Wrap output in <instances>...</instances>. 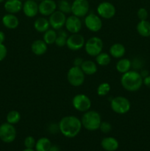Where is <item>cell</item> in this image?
Masks as SVG:
<instances>
[{
  "label": "cell",
  "mask_w": 150,
  "mask_h": 151,
  "mask_svg": "<svg viewBox=\"0 0 150 151\" xmlns=\"http://www.w3.org/2000/svg\"><path fill=\"white\" fill-rule=\"evenodd\" d=\"M59 131L67 138H74L80 133L82 128L81 119L73 115L63 116L58 123Z\"/></svg>",
  "instance_id": "cell-1"
},
{
  "label": "cell",
  "mask_w": 150,
  "mask_h": 151,
  "mask_svg": "<svg viewBox=\"0 0 150 151\" xmlns=\"http://www.w3.org/2000/svg\"><path fill=\"white\" fill-rule=\"evenodd\" d=\"M121 84L125 90L133 92L141 88L143 85V78L140 72L136 70H129L122 75Z\"/></svg>",
  "instance_id": "cell-2"
},
{
  "label": "cell",
  "mask_w": 150,
  "mask_h": 151,
  "mask_svg": "<svg viewBox=\"0 0 150 151\" xmlns=\"http://www.w3.org/2000/svg\"><path fill=\"white\" fill-rule=\"evenodd\" d=\"M82 127L90 131H95L99 129L101 122V115L96 111L91 110L83 114L81 119Z\"/></svg>",
  "instance_id": "cell-3"
},
{
  "label": "cell",
  "mask_w": 150,
  "mask_h": 151,
  "mask_svg": "<svg viewBox=\"0 0 150 151\" xmlns=\"http://www.w3.org/2000/svg\"><path fill=\"white\" fill-rule=\"evenodd\" d=\"M110 108L113 112L118 114H125L130 110L131 103L126 97L118 96L111 100Z\"/></svg>",
  "instance_id": "cell-4"
},
{
  "label": "cell",
  "mask_w": 150,
  "mask_h": 151,
  "mask_svg": "<svg viewBox=\"0 0 150 151\" xmlns=\"http://www.w3.org/2000/svg\"><path fill=\"white\" fill-rule=\"evenodd\" d=\"M103 41L97 36H93L87 40L84 46L86 53L91 57H96L101 53L103 50Z\"/></svg>",
  "instance_id": "cell-5"
},
{
  "label": "cell",
  "mask_w": 150,
  "mask_h": 151,
  "mask_svg": "<svg viewBox=\"0 0 150 151\" xmlns=\"http://www.w3.org/2000/svg\"><path fill=\"white\" fill-rule=\"evenodd\" d=\"M85 75L80 67L73 66L69 69L67 73V81L71 86L79 87L85 82Z\"/></svg>",
  "instance_id": "cell-6"
},
{
  "label": "cell",
  "mask_w": 150,
  "mask_h": 151,
  "mask_svg": "<svg viewBox=\"0 0 150 151\" xmlns=\"http://www.w3.org/2000/svg\"><path fill=\"white\" fill-rule=\"evenodd\" d=\"M72 106L77 111L85 113L91 109V100L85 94H78L72 99Z\"/></svg>",
  "instance_id": "cell-7"
},
{
  "label": "cell",
  "mask_w": 150,
  "mask_h": 151,
  "mask_svg": "<svg viewBox=\"0 0 150 151\" xmlns=\"http://www.w3.org/2000/svg\"><path fill=\"white\" fill-rule=\"evenodd\" d=\"M16 129L14 125L4 122L0 125V139L4 143H11L16 139Z\"/></svg>",
  "instance_id": "cell-8"
},
{
  "label": "cell",
  "mask_w": 150,
  "mask_h": 151,
  "mask_svg": "<svg viewBox=\"0 0 150 151\" xmlns=\"http://www.w3.org/2000/svg\"><path fill=\"white\" fill-rule=\"evenodd\" d=\"M84 24L88 30L93 32H97L102 28V21L99 15L89 13L85 16Z\"/></svg>",
  "instance_id": "cell-9"
},
{
  "label": "cell",
  "mask_w": 150,
  "mask_h": 151,
  "mask_svg": "<svg viewBox=\"0 0 150 151\" xmlns=\"http://www.w3.org/2000/svg\"><path fill=\"white\" fill-rule=\"evenodd\" d=\"M89 8L88 0H74L71 4V13L79 18H83L88 15Z\"/></svg>",
  "instance_id": "cell-10"
},
{
  "label": "cell",
  "mask_w": 150,
  "mask_h": 151,
  "mask_svg": "<svg viewBox=\"0 0 150 151\" xmlns=\"http://www.w3.org/2000/svg\"><path fill=\"white\" fill-rule=\"evenodd\" d=\"M96 11L101 18L104 19H110L116 15V8L112 3L109 1H103L99 4Z\"/></svg>",
  "instance_id": "cell-11"
},
{
  "label": "cell",
  "mask_w": 150,
  "mask_h": 151,
  "mask_svg": "<svg viewBox=\"0 0 150 151\" xmlns=\"http://www.w3.org/2000/svg\"><path fill=\"white\" fill-rule=\"evenodd\" d=\"M85 39L82 35L79 33L71 34L67 38L66 47L71 51H78L84 47Z\"/></svg>",
  "instance_id": "cell-12"
},
{
  "label": "cell",
  "mask_w": 150,
  "mask_h": 151,
  "mask_svg": "<svg viewBox=\"0 0 150 151\" xmlns=\"http://www.w3.org/2000/svg\"><path fill=\"white\" fill-rule=\"evenodd\" d=\"M66 16L65 13L60 10H55L51 15L49 16V22L50 27L55 30H59L65 26L66 21Z\"/></svg>",
  "instance_id": "cell-13"
},
{
  "label": "cell",
  "mask_w": 150,
  "mask_h": 151,
  "mask_svg": "<svg viewBox=\"0 0 150 151\" xmlns=\"http://www.w3.org/2000/svg\"><path fill=\"white\" fill-rule=\"evenodd\" d=\"M82 24L80 18L74 16V15L66 18L65 27L66 28V30L70 33H79V31L82 29Z\"/></svg>",
  "instance_id": "cell-14"
},
{
  "label": "cell",
  "mask_w": 150,
  "mask_h": 151,
  "mask_svg": "<svg viewBox=\"0 0 150 151\" xmlns=\"http://www.w3.org/2000/svg\"><path fill=\"white\" fill-rule=\"evenodd\" d=\"M57 4L54 0H43L38 4L39 13L44 16H49L57 10Z\"/></svg>",
  "instance_id": "cell-15"
},
{
  "label": "cell",
  "mask_w": 150,
  "mask_h": 151,
  "mask_svg": "<svg viewBox=\"0 0 150 151\" xmlns=\"http://www.w3.org/2000/svg\"><path fill=\"white\" fill-rule=\"evenodd\" d=\"M22 10L26 17L33 18L39 13L38 4L35 1V0H26L23 4Z\"/></svg>",
  "instance_id": "cell-16"
},
{
  "label": "cell",
  "mask_w": 150,
  "mask_h": 151,
  "mask_svg": "<svg viewBox=\"0 0 150 151\" xmlns=\"http://www.w3.org/2000/svg\"><path fill=\"white\" fill-rule=\"evenodd\" d=\"M23 4L20 0H7L4 3V10L8 13L16 14L22 10Z\"/></svg>",
  "instance_id": "cell-17"
},
{
  "label": "cell",
  "mask_w": 150,
  "mask_h": 151,
  "mask_svg": "<svg viewBox=\"0 0 150 151\" xmlns=\"http://www.w3.org/2000/svg\"><path fill=\"white\" fill-rule=\"evenodd\" d=\"M47 50H48V46L44 40H35L31 45V50L35 55H43L46 52Z\"/></svg>",
  "instance_id": "cell-18"
},
{
  "label": "cell",
  "mask_w": 150,
  "mask_h": 151,
  "mask_svg": "<svg viewBox=\"0 0 150 151\" xmlns=\"http://www.w3.org/2000/svg\"><path fill=\"white\" fill-rule=\"evenodd\" d=\"M3 25L6 28L10 29H14L18 27L19 24V20L17 16H15V14L11 13H7L4 15L1 19Z\"/></svg>",
  "instance_id": "cell-19"
},
{
  "label": "cell",
  "mask_w": 150,
  "mask_h": 151,
  "mask_svg": "<svg viewBox=\"0 0 150 151\" xmlns=\"http://www.w3.org/2000/svg\"><path fill=\"white\" fill-rule=\"evenodd\" d=\"M101 146L106 151H116L119 148V142L114 137H105L101 142Z\"/></svg>",
  "instance_id": "cell-20"
},
{
  "label": "cell",
  "mask_w": 150,
  "mask_h": 151,
  "mask_svg": "<svg viewBox=\"0 0 150 151\" xmlns=\"http://www.w3.org/2000/svg\"><path fill=\"white\" fill-rule=\"evenodd\" d=\"M109 52H110V55L111 57L116 59H120L124 56L125 52H126V49L122 44L116 43L110 47Z\"/></svg>",
  "instance_id": "cell-21"
},
{
  "label": "cell",
  "mask_w": 150,
  "mask_h": 151,
  "mask_svg": "<svg viewBox=\"0 0 150 151\" xmlns=\"http://www.w3.org/2000/svg\"><path fill=\"white\" fill-rule=\"evenodd\" d=\"M80 68L85 75H93L96 73L98 70L96 63L91 60H84Z\"/></svg>",
  "instance_id": "cell-22"
},
{
  "label": "cell",
  "mask_w": 150,
  "mask_h": 151,
  "mask_svg": "<svg viewBox=\"0 0 150 151\" xmlns=\"http://www.w3.org/2000/svg\"><path fill=\"white\" fill-rule=\"evenodd\" d=\"M34 28L38 32L44 33L50 28L49 19L46 17H39L34 22Z\"/></svg>",
  "instance_id": "cell-23"
},
{
  "label": "cell",
  "mask_w": 150,
  "mask_h": 151,
  "mask_svg": "<svg viewBox=\"0 0 150 151\" xmlns=\"http://www.w3.org/2000/svg\"><path fill=\"white\" fill-rule=\"evenodd\" d=\"M116 70L121 74H124L126 72H127L128 71L130 70V69L132 68V63H131V60H129L128 58H121L119 59L118 60V62L116 63Z\"/></svg>",
  "instance_id": "cell-24"
},
{
  "label": "cell",
  "mask_w": 150,
  "mask_h": 151,
  "mask_svg": "<svg viewBox=\"0 0 150 151\" xmlns=\"http://www.w3.org/2000/svg\"><path fill=\"white\" fill-rule=\"evenodd\" d=\"M137 32L143 37L150 36V22L147 20L140 21L136 27Z\"/></svg>",
  "instance_id": "cell-25"
},
{
  "label": "cell",
  "mask_w": 150,
  "mask_h": 151,
  "mask_svg": "<svg viewBox=\"0 0 150 151\" xmlns=\"http://www.w3.org/2000/svg\"><path fill=\"white\" fill-rule=\"evenodd\" d=\"M51 146V141L48 138H40L35 144V151H49Z\"/></svg>",
  "instance_id": "cell-26"
},
{
  "label": "cell",
  "mask_w": 150,
  "mask_h": 151,
  "mask_svg": "<svg viewBox=\"0 0 150 151\" xmlns=\"http://www.w3.org/2000/svg\"><path fill=\"white\" fill-rule=\"evenodd\" d=\"M96 63L97 65L101 66H106L109 65L111 61V56L110 54L107 52H101V53L96 56Z\"/></svg>",
  "instance_id": "cell-27"
},
{
  "label": "cell",
  "mask_w": 150,
  "mask_h": 151,
  "mask_svg": "<svg viewBox=\"0 0 150 151\" xmlns=\"http://www.w3.org/2000/svg\"><path fill=\"white\" fill-rule=\"evenodd\" d=\"M57 33L55 29H49L48 30L46 31L43 35V40L46 42L47 45H51V44H54L55 40L57 38Z\"/></svg>",
  "instance_id": "cell-28"
},
{
  "label": "cell",
  "mask_w": 150,
  "mask_h": 151,
  "mask_svg": "<svg viewBox=\"0 0 150 151\" xmlns=\"http://www.w3.org/2000/svg\"><path fill=\"white\" fill-rule=\"evenodd\" d=\"M69 37L67 32L65 30H62L61 29H59V32H57V36L55 40V45L58 47H63L66 46L67 42V38Z\"/></svg>",
  "instance_id": "cell-29"
},
{
  "label": "cell",
  "mask_w": 150,
  "mask_h": 151,
  "mask_svg": "<svg viewBox=\"0 0 150 151\" xmlns=\"http://www.w3.org/2000/svg\"><path fill=\"white\" fill-rule=\"evenodd\" d=\"M7 122L12 124V125H16L19 123V121L21 120V114L18 111L13 110L8 112L7 114Z\"/></svg>",
  "instance_id": "cell-30"
},
{
  "label": "cell",
  "mask_w": 150,
  "mask_h": 151,
  "mask_svg": "<svg viewBox=\"0 0 150 151\" xmlns=\"http://www.w3.org/2000/svg\"><path fill=\"white\" fill-rule=\"evenodd\" d=\"M58 10L65 14L71 13V4L68 0H60L57 3Z\"/></svg>",
  "instance_id": "cell-31"
},
{
  "label": "cell",
  "mask_w": 150,
  "mask_h": 151,
  "mask_svg": "<svg viewBox=\"0 0 150 151\" xmlns=\"http://www.w3.org/2000/svg\"><path fill=\"white\" fill-rule=\"evenodd\" d=\"M110 89H111V86H110V83L107 82L101 83L97 87L96 93L100 97H104V96L108 94V93L110 91Z\"/></svg>",
  "instance_id": "cell-32"
},
{
  "label": "cell",
  "mask_w": 150,
  "mask_h": 151,
  "mask_svg": "<svg viewBox=\"0 0 150 151\" xmlns=\"http://www.w3.org/2000/svg\"><path fill=\"white\" fill-rule=\"evenodd\" d=\"M24 146L26 148H32L33 149L35 147V144H36V141H35V138L32 136H29L26 137L24 139Z\"/></svg>",
  "instance_id": "cell-33"
},
{
  "label": "cell",
  "mask_w": 150,
  "mask_h": 151,
  "mask_svg": "<svg viewBox=\"0 0 150 151\" xmlns=\"http://www.w3.org/2000/svg\"><path fill=\"white\" fill-rule=\"evenodd\" d=\"M148 11L144 7H141V8L138 9V12H137V16H138V18L140 21L146 20L147 18H148Z\"/></svg>",
  "instance_id": "cell-34"
},
{
  "label": "cell",
  "mask_w": 150,
  "mask_h": 151,
  "mask_svg": "<svg viewBox=\"0 0 150 151\" xmlns=\"http://www.w3.org/2000/svg\"><path fill=\"white\" fill-rule=\"evenodd\" d=\"M99 130L104 134H108L111 131L112 125L110 122H102L101 121V125H100Z\"/></svg>",
  "instance_id": "cell-35"
},
{
  "label": "cell",
  "mask_w": 150,
  "mask_h": 151,
  "mask_svg": "<svg viewBox=\"0 0 150 151\" xmlns=\"http://www.w3.org/2000/svg\"><path fill=\"white\" fill-rule=\"evenodd\" d=\"M7 55V49L4 44H0V61H2Z\"/></svg>",
  "instance_id": "cell-36"
},
{
  "label": "cell",
  "mask_w": 150,
  "mask_h": 151,
  "mask_svg": "<svg viewBox=\"0 0 150 151\" xmlns=\"http://www.w3.org/2000/svg\"><path fill=\"white\" fill-rule=\"evenodd\" d=\"M132 63V67L133 69H135V70L138 69H141L142 67V62L141 61V60H139L138 58L134 59L132 61H131Z\"/></svg>",
  "instance_id": "cell-37"
},
{
  "label": "cell",
  "mask_w": 150,
  "mask_h": 151,
  "mask_svg": "<svg viewBox=\"0 0 150 151\" xmlns=\"http://www.w3.org/2000/svg\"><path fill=\"white\" fill-rule=\"evenodd\" d=\"M84 60L82 58H81L79 57H77L74 60V66H79V67H80L81 65H82V63H83Z\"/></svg>",
  "instance_id": "cell-38"
},
{
  "label": "cell",
  "mask_w": 150,
  "mask_h": 151,
  "mask_svg": "<svg viewBox=\"0 0 150 151\" xmlns=\"http://www.w3.org/2000/svg\"><path fill=\"white\" fill-rule=\"evenodd\" d=\"M143 84H144L146 86L150 88V75H148L143 79Z\"/></svg>",
  "instance_id": "cell-39"
},
{
  "label": "cell",
  "mask_w": 150,
  "mask_h": 151,
  "mask_svg": "<svg viewBox=\"0 0 150 151\" xmlns=\"http://www.w3.org/2000/svg\"><path fill=\"white\" fill-rule=\"evenodd\" d=\"M140 74H141L143 79H144V78H146V77L148 76V75H149V71L146 70V69H143V70H141V72H140Z\"/></svg>",
  "instance_id": "cell-40"
},
{
  "label": "cell",
  "mask_w": 150,
  "mask_h": 151,
  "mask_svg": "<svg viewBox=\"0 0 150 151\" xmlns=\"http://www.w3.org/2000/svg\"><path fill=\"white\" fill-rule=\"evenodd\" d=\"M4 41H5V35L4 32L0 30V44H3Z\"/></svg>",
  "instance_id": "cell-41"
},
{
  "label": "cell",
  "mask_w": 150,
  "mask_h": 151,
  "mask_svg": "<svg viewBox=\"0 0 150 151\" xmlns=\"http://www.w3.org/2000/svg\"><path fill=\"white\" fill-rule=\"evenodd\" d=\"M49 151H60V147L57 145H51Z\"/></svg>",
  "instance_id": "cell-42"
},
{
  "label": "cell",
  "mask_w": 150,
  "mask_h": 151,
  "mask_svg": "<svg viewBox=\"0 0 150 151\" xmlns=\"http://www.w3.org/2000/svg\"><path fill=\"white\" fill-rule=\"evenodd\" d=\"M22 151H35V150H34V149H32V148H26Z\"/></svg>",
  "instance_id": "cell-43"
},
{
  "label": "cell",
  "mask_w": 150,
  "mask_h": 151,
  "mask_svg": "<svg viewBox=\"0 0 150 151\" xmlns=\"http://www.w3.org/2000/svg\"><path fill=\"white\" fill-rule=\"evenodd\" d=\"M4 0H0V3H1V2H3V1H4Z\"/></svg>",
  "instance_id": "cell-44"
},
{
  "label": "cell",
  "mask_w": 150,
  "mask_h": 151,
  "mask_svg": "<svg viewBox=\"0 0 150 151\" xmlns=\"http://www.w3.org/2000/svg\"><path fill=\"white\" fill-rule=\"evenodd\" d=\"M35 1H43V0H35Z\"/></svg>",
  "instance_id": "cell-45"
},
{
  "label": "cell",
  "mask_w": 150,
  "mask_h": 151,
  "mask_svg": "<svg viewBox=\"0 0 150 151\" xmlns=\"http://www.w3.org/2000/svg\"><path fill=\"white\" fill-rule=\"evenodd\" d=\"M20 1H26V0H20Z\"/></svg>",
  "instance_id": "cell-46"
},
{
  "label": "cell",
  "mask_w": 150,
  "mask_h": 151,
  "mask_svg": "<svg viewBox=\"0 0 150 151\" xmlns=\"http://www.w3.org/2000/svg\"><path fill=\"white\" fill-rule=\"evenodd\" d=\"M88 1H89V0H88Z\"/></svg>",
  "instance_id": "cell-47"
}]
</instances>
